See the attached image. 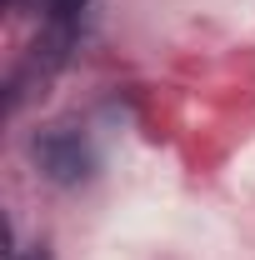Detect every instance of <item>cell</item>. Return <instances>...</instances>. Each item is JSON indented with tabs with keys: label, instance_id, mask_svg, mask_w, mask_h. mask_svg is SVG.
<instances>
[{
	"label": "cell",
	"instance_id": "cell-1",
	"mask_svg": "<svg viewBox=\"0 0 255 260\" xmlns=\"http://www.w3.org/2000/svg\"><path fill=\"white\" fill-rule=\"evenodd\" d=\"M30 155H35V165L45 170V180H55V185H80V180H90V170H95L90 140H85L80 130H70V125L40 130L30 140Z\"/></svg>",
	"mask_w": 255,
	"mask_h": 260
},
{
	"label": "cell",
	"instance_id": "cell-2",
	"mask_svg": "<svg viewBox=\"0 0 255 260\" xmlns=\"http://www.w3.org/2000/svg\"><path fill=\"white\" fill-rule=\"evenodd\" d=\"M15 260H50V250H45V245H30L25 255H15Z\"/></svg>",
	"mask_w": 255,
	"mask_h": 260
},
{
	"label": "cell",
	"instance_id": "cell-3",
	"mask_svg": "<svg viewBox=\"0 0 255 260\" xmlns=\"http://www.w3.org/2000/svg\"><path fill=\"white\" fill-rule=\"evenodd\" d=\"M10 5H45V15L55 10V0H10Z\"/></svg>",
	"mask_w": 255,
	"mask_h": 260
}]
</instances>
